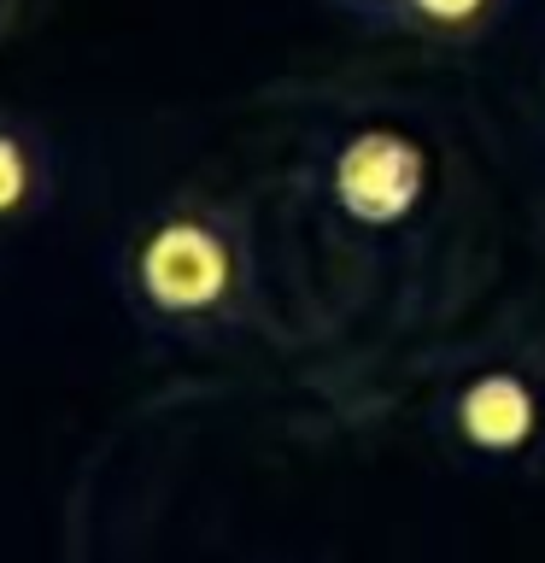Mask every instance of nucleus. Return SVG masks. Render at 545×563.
<instances>
[{"instance_id":"nucleus-1","label":"nucleus","mask_w":545,"mask_h":563,"mask_svg":"<svg viewBox=\"0 0 545 563\" xmlns=\"http://www.w3.org/2000/svg\"><path fill=\"white\" fill-rule=\"evenodd\" d=\"M118 288L135 323L170 341H218L253 306V246L235 211L211 200H170L123 235Z\"/></svg>"},{"instance_id":"nucleus-2","label":"nucleus","mask_w":545,"mask_h":563,"mask_svg":"<svg viewBox=\"0 0 545 563\" xmlns=\"http://www.w3.org/2000/svg\"><path fill=\"white\" fill-rule=\"evenodd\" d=\"M440 429L475 470H527L545 452V387L516 364L475 369L446 394Z\"/></svg>"},{"instance_id":"nucleus-3","label":"nucleus","mask_w":545,"mask_h":563,"mask_svg":"<svg viewBox=\"0 0 545 563\" xmlns=\"http://www.w3.org/2000/svg\"><path fill=\"white\" fill-rule=\"evenodd\" d=\"M422 176H429V153H422L411 135L364 130L341 147L329 188H334V206H341L352 223L381 229V223H399L404 211L422 200Z\"/></svg>"},{"instance_id":"nucleus-4","label":"nucleus","mask_w":545,"mask_h":563,"mask_svg":"<svg viewBox=\"0 0 545 563\" xmlns=\"http://www.w3.org/2000/svg\"><path fill=\"white\" fill-rule=\"evenodd\" d=\"M53 183H59V170H53L47 130L0 106V235L42 218L53 206Z\"/></svg>"},{"instance_id":"nucleus-5","label":"nucleus","mask_w":545,"mask_h":563,"mask_svg":"<svg viewBox=\"0 0 545 563\" xmlns=\"http://www.w3.org/2000/svg\"><path fill=\"white\" fill-rule=\"evenodd\" d=\"M499 12H504V0H404L399 24L434 35V42H469V35H481Z\"/></svg>"},{"instance_id":"nucleus-6","label":"nucleus","mask_w":545,"mask_h":563,"mask_svg":"<svg viewBox=\"0 0 545 563\" xmlns=\"http://www.w3.org/2000/svg\"><path fill=\"white\" fill-rule=\"evenodd\" d=\"M346 12H364V18H393L399 24V12H404V0H341Z\"/></svg>"}]
</instances>
